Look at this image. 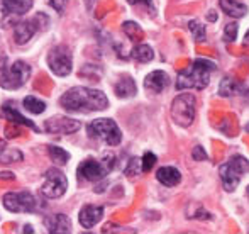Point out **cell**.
<instances>
[{"mask_svg": "<svg viewBox=\"0 0 249 234\" xmlns=\"http://www.w3.org/2000/svg\"><path fill=\"white\" fill-rule=\"evenodd\" d=\"M156 162H158L156 155H154V153H151V151H146L144 156H142V160H141V170L144 173L151 172V170H153V166L156 165Z\"/></svg>", "mask_w": 249, "mask_h": 234, "instance_id": "obj_28", "label": "cell"}, {"mask_svg": "<svg viewBox=\"0 0 249 234\" xmlns=\"http://www.w3.org/2000/svg\"><path fill=\"white\" fill-rule=\"evenodd\" d=\"M131 56L138 63H148L154 58V53H153V50H151V46H148V44H138V46L132 50Z\"/></svg>", "mask_w": 249, "mask_h": 234, "instance_id": "obj_22", "label": "cell"}, {"mask_svg": "<svg viewBox=\"0 0 249 234\" xmlns=\"http://www.w3.org/2000/svg\"><path fill=\"white\" fill-rule=\"evenodd\" d=\"M87 131H89V134L92 138L100 139L107 146H117L122 141L121 129L112 119H95V121H92L89 124Z\"/></svg>", "mask_w": 249, "mask_h": 234, "instance_id": "obj_4", "label": "cell"}, {"mask_svg": "<svg viewBox=\"0 0 249 234\" xmlns=\"http://www.w3.org/2000/svg\"><path fill=\"white\" fill-rule=\"evenodd\" d=\"M156 178L164 187H175L181 181V173L175 166H161L156 173Z\"/></svg>", "mask_w": 249, "mask_h": 234, "instance_id": "obj_17", "label": "cell"}, {"mask_svg": "<svg viewBox=\"0 0 249 234\" xmlns=\"http://www.w3.org/2000/svg\"><path fill=\"white\" fill-rule=\"evenodd\" d=\"M50 5L56 10L58 14H63L68 5V0H50Z\"/></svg>", "mask_w": 249, "mask_h": 234, "instance_id": "obj_32", "label": "cell"}, {"mask_svg": "<svg viewBox=\"0 0 249 234\" xmlns=\"http://www.w3.org/2000/svg\"><path fill=\"white\" fill-rule=\"evenodd\" d=\"M102 217H104V207L89 204L80 211L78 221L85 229H92L93 226H97V222H100Z\"/></svg>", "mask_w": 249, "mask_h": 234, "instance_id": "obj_13", "label": "cell"}, {"mask_svg": "<svg viewBox=\"0 0 249 234\" xmlns=\"http://www.w3.org/2000/svg\"><path fill=\"white\" fill-rule=\"evenodd\" d=\"M122 29H124L125 36H127L129 39H132V41H139L142 37L141 27H139L136 22H124V24H122Z\"/></svg>", "mask_w": 249, "mask_h": 234, "instance_id": "obj_27", "label": "cell"}, {"mask_svg": "<svg viewBox=\"0 0 249 234\" xmlns=\"http://www.w3.org/2000/svg\"><path fill=\"white\" fill-rule=\"evenodd\" d=\"M249 173V162L244 156L236 155L229 158L222 166L219 168V175L222 180V185L227 192H234L237 185L241 183L244 175Z\"/></svg>", "mask_w": 249, "mask_h": 234, "instance_id": "obj_3", "label": "cell"}, {"mask_svg": "<svg viewBox=\"0 0 249 234\" xmlns=\"http://www.w3.org/2000/svg\"><path fill=\"white\" fill-rule=\"evenodd\" d=\"M48 155H50V158L59 166L66 165V163H68V160H70V153L65 151L63 148H59V146H54V144L48 146Z\"/></svg>", "mask_w": 249, "mask_h": 234, "instance_id": "obj_24", "label": "cell"}, {"mask_svg": "<svg viewBox=\"0 0 249 234\" xmlns=\"http://www.w3.org/2000/svg\"><path fill=\"white\" fill-rule=\"evenodd\" d=\"M31 66L26 61H14L12 65L3 66L0 73V87L5 90H17L29 80Z\"/></svg>", "mask_w": 249, "mask_h": 234, "instance_id": "obj_5", "label": "cell"}, {"mask_svg": "<svg viewBox=\"0 0 249 234\" xmlns=\"http://www.w3.org/2000/svg\"><path fill=\"white\" fill-rule=\"evenodd\" d=\"M139 172H142V170H141V160L132 158L131 162H129L127 168H125V175L136 177V175H139Z\"/></svg>", "mask_w": 249, "mask_h": 234, "instance_id": "obj_30", "label": "cell"}, {"mask_svg": "<svg viewBox=\"0 0 249 234\" xmlns=\"http://www.w3.org/2000/svg\"><path fill=\"white\" fill-rule=\"evenodd\" d=\"M0 178H2V180H14L16 175H14V173H10V172H2V173H0Z\"/></svg>", "mask_w": 249, "mask_h": 234, "instance_id": "obj_33", "label": "cell"}, {"mask_svg": "<svg viewBox=\"0 0 249 234\" xmlns=\"http://www.w3.org/2000/svg\"><path fill=\"white\" fill-rule=\"evenodd\" d=\"M241 90H243V85H241L237 80L231 78V76H226V78L220 82L219 95L220 97H234V95H239Z\"/></svg>", "mask_w": 249, "mask_h": 234, "instance_id": "obj_21", "label": "cell"}, {"mask_svg": "<svg viewBox=\"0 0 249 234\" xmlns=\"http://www.w3.org/2000/svg\"><path fill=\"white\" fill-rule=\"evenodd\" d=\"M244 44H246V46H249V31L246 33V36H244Z\"/></svg>", "mask_w": 249, "mask_h": 234, "instance_id": "obj_36", "label": "cell"}, {"mask_svg": "<svg viewBox=\"0 0 249 234\" xmlns=\"http://www.w3.org/2000/svg\"><path fill=\"white\" fill-rule=\"evenodd\" d=\"M195 97L192 93H180L171 104V117L181 127H188L195 121Z\"/></svg>", "mask_w": 249, "mask_h": 234, "instance_id": "obj_6", "label": "cell"}, {"mask_svg": "<svg viewBox=\"0 0 249 234\" xmlns=\"http://www.w3.org/2000/svg\"><path fill=\"white\" fill-rule=\"evenodd\" d=\"M220 9L227 14V16L234 17V19H241L248 14V7L244 3L237 2V0H219Z\"/></svg>", "mask_w": 249, "mask_h": 234, "instance_id": "obj_19", "label": "cell"}, {"mask_svg": "<svg viewBox=\"0 0 249 234\" xmlns=\"http://www.w3.org/2000/svg\"><path fill=\"white\" fill-rule=\"evenodd\" d=\"M33 7V0H2V14L9 16H24Z\"/></svg>", "mask_w": 249, "mask_h": 234, "instance_id": "obj_16", "label": "cell"}, {"mask_svg": "<svg viewBox=\"0 0 249 234\" xmlns=\"http://www.w3.org/2000/svg\"><path fill=\"white\" fill-rule=\"evenodd\" d=\"M132 5H138V3H144V5H151V0H127Z\"/></svg>", "mask_w": 249, "mask_h": 234, "instance_id": "obj_34", "label": "cell"}, {"mask_svg": "<svg viewBox=\"0 0 249 234\" xmlns=\"http://www.w3.org/2000/svg\"><path fill=\"white\" fill-rule=\"evenodd\" d=\"M192 158H194L195 162H205V160H207L205 149H203L202 146H195L194 151H192Z\"/></svg>", "mask_w": 249, "mask_h": 234, "instance_id": "obj_31", "label": "cell"}, {"mask_svg": "<svg viewBox=\"0 0 249 234\" xmlns=\"http://www.w3.org/2000/svg\"><path fill=\"white\" fill-rule=\"evenodd\" d=\"M80 127H82V122L76 121V119L65 117V116L51 117L44 122V131H46L48 134H58V136L73 134V132H76Z\"/></svg>", "mask_w": 249, "mask_h": 234, "instance_id": "obj_11", "label": "cell"}, {"mask_svg": "<svg viewBox=\"0 0 249 234\" xmlns=\"http://www.w3.org/2000/svg\"><path fill=\"white\" fill-rule=\"evenodd\" d=\"M66 188H68V180L63 175V172H59L58 168L48 170L41 187V194L46 198H59L66 194Z\"/></svg>", "mask_w": 249, "mask_h": 234, "instance_id": "obj_10", "label": "cell"}, {"mask_svg": "<svg viewBox=\"0 0 249 234\" xmlns=\"http://www.w3.org/2000/svg\"><path fill=\"white\" fill-rule=\"evenodd\" d=\"M48 66L56 76H68L73 68L71 51L66 46H54L48 53Z\"/></svg>", "mask_w": 249, "mask_h": 234, "instance_id": "obj_9", "label": "cell"}, {"mask_svg": "<svg viewBox=\"0 0 249 234\" xmlns=\"http://www.w3.org/2000/svg\"><path fill=\"white\" fill-rule=\"evenodd\" d=\"M236 37H237V24L236 22L227 24V26L224 27V39H226L227 43H232V41H236Z\"/></svg>", "mask_w": 249, "mask_h": 234, "instance_id": "obj_29", "label": "cell"}, {"mask_svg": "<svg viewBox=\"0 0 249 234\" xmlns=\"http://www.w3.org/2000/svg\"><path fill=\"white\" fill-rule=\"evenodd\" d=\"M2 114H3V117H5L7 121L16 122V124H22V126H26V127H31L33 131H39V129H37V126L34 124L33 121H29L27 117H24L19 110H16V107H10L9 104L2 107Z\"/></svg>", "mask_w": 249, "mask_h": 234, "instance_id": "obj_18", "label": "cell"}, {"mask_svg": "<svg viewBox=\"0 0 249 234\" xmlns=\"http://www.w3.org/2000/svg\"><path fill=\"white\" fill-rule=\"evenodd\" d=\"M114 92L121 99H129V97L136 95V82L131 76H122L114 87Z\"/></svg>", "mask_w": 249, "mask_h": 234, "instance_id": "obj_20", "label": "cell"}, {"mask_svg": "<svg viewBox=\"0 0 249 234\" xmlns=\"http://www.w3.org/2000/svg\"><path fill=\"white\" fill-rule=\"evenodd\" d=\"M188 29H190L192 36H194V39L197 41V43H203V41H205V37H207L205 27H203L198 20H190V22H188Z\"/></svg>", "mask_w": 249, "mask_h": 234, "instance_id": "obj_26", "label": "cell"}, {"mask_svg": "<svg viewBox=\"0 0 249 234\" xmlns=\"http://www.w3.org/2000/svg\"><path fill=\"white\" fill-rule=\"evenodd\" d=\"M22 153L19 149H10V148H2L0 149V163H17L22 162Z\"/></svg>", "mask_w": 249, "mask_h": 234, "instance_id": "obj_25", "label": "cell"}, {"mask_svg": "<svg viewBox=\"0 0 249 234\" xmlns=\"http://www.w3.org/2000/svg\"><path fill=\"white\" fill-rule=\"evenodd\" d=\"M248 197H249V187H248Z\"/></svg>", "mask_w": 249, "mask_h": 234, "instance_id": "obj_38", "label": "cell"}, {"mask_svg": "<svg viewBox=\"0 0 249 234\" xmlns=\"http://www.w3.org/2000/svg\"><path fill=\"white\" fill-rule=\"evenodd\" d=\"M215 65L209 59H195L188 68L181 70L177 76L178 90H203L210 82Z\"/></svg>", "mask_w": 249, "mask_h": 234, "instance_id": "obj_2", "label": "cell"}, {"mask_svg": "<svg viewBox=\"0 0 249 234\" xmlns=\"http://www.w3.org/2000/svg\"><path fill=\"white\" fill-rule=\"evenodd\" d=\"M44 226L51 234H68L71 231V221L65 214H53L44 219Z\"/></svg>", "mask_w": 249, "mask_h": 234, "instance_id": "obj_14", "label": "cell"}, {"mask_svg": "<svg viewBox=\"0 0 249 234\" xmlns=\"http://www.w3.org/2000/svg\"><path fill=\"white\" fill-rule=\"evenodd\" d=\"M22 106H24V109L26 110H29L31 114H43L44 110H46V104L43 102L41 99H37V97H34V95H29V97H26V99L22 100Z\"/></svg>", "mask_w": 249, "mask_h": 234, "instance_id": "obj_23", "label": "cell"}, {"mask_svg": "<svg viewBox=\"0 0 249 234\" xmlns=\"http://www.w3.org/2000/svg\"><path fill=\"white\" fill-rule=\"evenodd\" d=\"M3 146H5V143H3V141H0V149H2Z\"/></svg>", "mask_w": 249, "mask_h": 234, "instance_id": "obj_37", "label": "cell"}, {"mask_svg": "<svg viewBox=\"0 0 249 234\" xmlns=\"http://www.w3.org/2000/svg\"><path fill=\"white\" fill-rule=\"evenodd\" d=\"M41 17H43V14H37L34 19L31 20H22V22H19L16 26V29H14V41H16L17 44H26L29 43L31 39L34 37V34L39 31V20Z\"/></svg>", "mask_w": 249, "mask_h": 234, "instance_id": "obj_12", "label": "cell"}, {"mask_svg": "<svg viewBox=\"0 0 249 234\" xmlns=\"http://www.w3.org/2000/svg\"><path fill=\"white\" fill-rule=\"evenodd\" d=\"M24 233H34L33 226H26V228H24Z\"/></svg>", "mask_w": 249, "mask_h": 234, "instance_id": "obj_35", "label": "cell"}, {"mask_svg": "<svg viewBox=\"0 0 249 234\" xmlns=\"http://www.w3.org/2000/svg\"><path fill=\"white\" fill-rule=\"evenodd\" d=\"M63 109L68 112H97L108 107V99L102 90L89 87H73L65 92L59 99Z\"/></svg>", "mask_w": 249, "mask_h": 234, "instance_id": "obj_1", "label": "cell"}, {"mask_svg": "<svg viewBox=\"0 0 249 234\" xmlns=\"http://www.w3.org/2000/svg\"><path fill=\"white\" fill-rule=\"evenodd\" d=\"M114 156H105L104 162H97V160L89 158L78 165V177L89 181H99L114 168Z\"/></svg>", "mask_w": 249, "mask_h": 234, "instance_id": "obj_7", "label": "cell"}, {"mask_svg": "<svg viewBox=\"0 0 249 234\" xmlns=\"http://www.w3.org/2000/svg\"><path fill=\"white\" fill-rule=\"evenodd\" d=\"M168 83H170V78H168L166 73L161 72V70H154L146 76L144 89L151 93H161L168 87Z\"/></svg>", "mask_w": 249, "mask_h": 234, "instance_id": "obj_15", "label": "cell"}, {"mask_svg": "<svg viewBox=\"0 0 249 234\" xmlns=\"http://www.w3.org/2000/svg\"><path fill=\"white\" fill-rule=\"evenodd\" d=\"M3 207L10 212H16V214H27V212H34L36 211V197H34L31 192L27 190H20V192H7L2 198Z\"/></svg>", "mask_w": 249, "mask_h": 234, "instance_id": "obj_8", "label": "cell"}]
</instances>
